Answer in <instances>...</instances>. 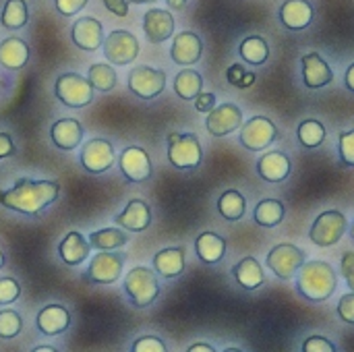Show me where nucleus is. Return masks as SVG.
I'll return each instance as SVG.
<instances>
[{"mask_svg": "<svg viewBox=\"0 0 354 352\" xmlns=\"http://www.w3.org/2000/svg\"><path fill=\"white\" fill-rule=\"evenodd\" d=\"M60 185L56 180L19 178L8 191H0V205L25 216H41L48 205L58 199Z\"/></svg>", "mask_w": 354, "mask_h": 352, "instance_id": "nucleus-1", "label": "nucleus"}, {"mask_svg": "<svg viewBox=\"0 0 354 352\" xmlns=\"http://www.w3.org/2000/svg\"><path fill=\"white\" fill-rule=\"evenodd\" d=\"M338 288L336 270L322 259L305 261L297 272V290L309 303H324L334 297Z\"/></svg>", "mask_w": 354, "mask_h": 352, "instance_id": "nucleus-2", "label": "nucleus"}, {"mask_svg": "<svg viewBox=\"0 0 354 352\" xmlns=\"http://www.w3.org/2000/svg\"><path fill=\"white\" fill-rule=\"evenodd\" d=\"M124 293H127L131 305L137 309H145V307L153 305L156 299L160 297V284L156 278V270H149L143 266L133 268L127 274Z\"/></svg>", "mask_w": 354, "mask_h": 352, "instance_id": "nucleus-3", "label": "nucleus"}, {"mask_svg": "<svg viewBox=\"0 0 354 352\" xmlns=\"http://www.w3.org/2000/svg\"><path fill=\"white\" fill-rule=\"evenodd\" d=\"M168 162L178 170H195L203 162L199 137L193 133H168Z\"/></svg>", "mask_w": 354, "mask_h": 352, "instance_id": "nucleus-4", "label": "nucleus"}, {"mask_svg": "<svg viewBox=\"0 0 354 352\" xmlns=\"http://www.w3.org/2000/svg\"><path fill=\"white\" fill-rule=\"evenodd\" d=\"M95 87L91 81L77 73H64L54 83V95L66 108H85L93 102Z\"/></svg>", "mask_w": 354, "mask_h": 352, "instance_id": "nucleus-5", "label": "nucleus"}, {"mask_svg": "<svg viewBox=\"0 0 354 352\" xmlns=\"http://www.w3.org/2000/svg\"><path fill=\"white\" fill-rule=\"evenodd\" d=\"M239 131H241L239 141L249 151H263V149L272 147L280 137L278 127L274 124V120H270L266 116L249 118L247 122H243V127Z\"/></svg>", "mask_w": 354, "mask_h": 352, "instance_id": "nucleus-6", "label": "nucleus"}, {"mask_svg": "<svg viewBox=\"0 0 354 352\" xmlns=\"http://www.w3.org/2000/svg\"><path fill=\"white\" fill-rule=\"evenodd\" d=\"M346 216L338 210H328L319 214L309 230V239L317 247H334L346 234Z\"/></svg>", "mask_w": 354, "mask_h": 352, "instance_id": "nucleus-7", "label": "nucleus"}, {"mask_svg": "<svg viewBox=\"0 0 354 352\" xmlns=\"http://www.w3.org/2000/svg\"><path fill=\"white\" fill-rule=\"evenodd\" d=\"M307 261V255L303 249H299L292 243H282L276 245L270 253H268V268L274 272V276H278L280 280H292L297 276V272L301 270V266Z\"/></svg>", "mask_w": 354, "mask_h": 352, "instance_id": "nucleus-8", "label": "nucleus"}, {"mask_svg": "<svg viewBox=\"0 0 354 352\" xmlns=\"http://www.w3.org/2000/svg\"><path fill=\"white\" fill-rule=\"evenodd\" d=\"M104 56L108 62L116 66H127L139 56V39L127 29H114L104 39Z\"/></svg>", "mask_w": 354, "mask_h": 352, "instance_id": "nucleus-9", "label": "nucleus"}, {"mask_svg": "<svg viewBox=\"0 0 354 352\" xmlns=\"http://www.w3.org/2000/svg\"><path fill=\"white\" fill-rule=\"evenodd\" d=\"M124 268V253H116V251H102L97 253L89 268L83 274L85 282L91 284H114Z\"/></svg>", "mask_w": 354, "mask_h": 352, "instance_id": "nucleus-10", "label": "nucleus"}, {"mask_svg": "<svg viewBox=\"0 0 354 352\" xmlns=\"http://www.w3.org/2000/svg\"><path fill=\"white\" fill-rule=\"evenodd\" d=\"M166 87V71L153 66H135L129 73V89L141 100L158 98Z\"/></svg>", "mask_w": 354, "mask_h": 352, "instance_id": "nucleus-11", "label": "nucleus"}, {"mask_svg": "<svg viewBox=\"0 0 354 352\" xmlns=\"http://www.w3.org/2000/svg\"><path fill=\"white\" fill-rule=\"evenodd\" d=\"M79 162L81 166L91 172V174H104L108 172L114 162H116V154H114V147L110 141L106 139H89L83 149H81V156H79Z\"/></svg>", "mask_w": 354, "mask_h": 352, "instance_id": "nucleus-12", "label": "nucleus"}, {"mask_svg": "<svg viewBox=\"0 0 354 352\" xmlns=\"http://www.w3.org/2000/svg\"><path fill=\"white\" fill-rule=\"evenodd\" d=\"M118 168L129 183H143L153 174L151 158L143 147H124L118 156Z\"/></svg>", "mask_w": 354, "mask_h": 352, "instance_id": "nucleus-13", "label": "nucleus"}, {"mask_svg": "<svg viewBox=\"0 0 354 352\" xmlns=\"http://www.w3.org/2000/svg\"><path fill=\"white\" fill-rule=\"evenodd\" d=\"M243 127V110L236 104H220L207 112L205 129L214 137H226Z\"/></svg>", "mask_w": 354, "mask_h": 352, "instance_id": "nucleus-14", "label": "nucleus"}, {"mask_svg": "<svg viewBox=\"0 0 354 352\" xmlns=\"http://www.w3.org/2000/svg\"><path fill=\"white\" fill-rule=\"evenodd\" d=\"M203 54V41L197 33L193 31H180L172 39L170 48V58L180 64V66H191L197 64Z\"/></svg>", "mask_w": 354, "mask_h": 352, "instance_id": "nucleus-15", "label": "nucleus"}, {"mask_svg": "<svg viewBox=\"0 0 354 352\" xmlns=\"http://www.w3.org/2000/svg\"><path fill=\"white\" fill-rule=\"evenodd\" d=\"M73 44L85 52H95L104 44V27L97 19L93 17H81L75 21L71 29Z\"/></svg>", "mask_w": 354, "mask_h": 352, "instance_id": "nucleus-16", "label": "nucleus"}, {"mask_svg": "<svg viewBox=\"0 0 354 352\" xmlns=\"http://www.w3.org/2000/svg\"><path fill=\"white\" fill-rule=\"evenodd\" d=\"M301 64H303V83L309 89H322L334 81V71L328 64V60L322 58V54L309 52L303 56Z\"/></svg>", "mask_w": 354, "mask_h": 352, "instance_id": "nucleus-17", "label": "nucleus"}, {"mask_svg": "<svg viewBox=\"0 0 354 352\" xmlns=\"http://www.w3.org/2000/svg\"><path fill=\"white\" fill-rule=\"evenodd\" d=\"M143 31L147 41L162 44L174 35V17L164 8H149L143 15Z\"/></svg>", "mask_w": 354, "mask_h": 352, "instance_id": "nucleus-18", "label": "nucleus"}, {"mask_svg": "<svg viewBox=\"0 0 354 352\" xmlns=\"http://www.w3.org/2000/svg\"><path fill=\"white\" fill-rule=\"evenodd\" d=\"M278 15H280L282 25L290 31H303L315 19V10L309 0H286L280 6Z\"/></svg>", "mask_w": 354, "mask_h": 352, "instance_id": "nucleus-19", "label": "nucleus"}, {"mask_svg": "<svg viewBox=\"0 0 354 352\" xmlns=\"http://www.w3.org/2000/svg\"><path fill=\"white\" fill-rule=\"evenodd\" d=\"M292 162L282 151H268L257 160V174L266 183H284L290 176Z\"/></svg>", "mask_w": 354, "mask_h": 352, "instance_id": "nucleus-20", "label": "nucleus"}, {"mask_svg": "<svg viewBox=\"0 0 354 352\" xmlns=\"http://www.w3.org/2000/svg\"><path fill=\"white\" fill-rule=\"evenodd\" d=\"M114 222H116V226H120L124 230L143 232L151 224V210L143 199H131L124 205V210L118 216H114Z\"/></svg>", "mask_w": 354, "mask_h": 352, "instance_id": "nucleus-21", "label": "nucleus"}, {"mask_svg": "<svg viewBox=\"0 0 354 352\" xmlns=\"http://www.w3.org/2000/svg\"><path fill=\"white\" fill-rule=\"evenodd\" d=\"M83 124L75 118H60L50 129L52 143L62 151H73L83 141Z\"/></svg>", "mask_w": 354, "mask_h": 352, "instance_id": "nucleus-22", "label": "nucleus"}, {"mask_svg": "<svg viewBox=\"0 0 354 352\" xmlns=\"http://www.w3.org/2000/svg\"><path fill=\"white\" fill-rule=\"evenodd\" d=\"M35 324L44 336H60L71 326V313L62 305H48L37 313Z\"/></svg>", "mask_w": 354, "mask_h": 352, "instance_id": "nucleus-23", "label": "nucleus"}, {"mask_svg": "<svg viewBox=\"0 0 354 352\" xmlns=\"http://www.w3.org/2000/svg\"><path fill=\"white\" fill-rule=\"evenodd\" d=\"M185 247H168L162 249L153 255V270L166 278V280H174L185 272Z\"/></svg>", "mask_w": 354, "mask_h": 352, "instance_id": "nucleus-24", "label": "nucleus"}, {"mask_svg": "<svg viewBox=\"0 0 354 352\" xmlns=\"http://www.w3.org/2000/svg\"><path fill=\"white\" fill-rule=\"evenodd\" d=\"M89 251H91V245H89V241L79 230H71L60 241V245H58L60 259L66 266H79V263H83L89 257Z\"/></svg>", "mask_w": 354, "mask_h": 352, "instance_id": "nucleus-25", "label": "nucleus"}, {"mask_svg": "<svg viewBox=\"0 0 354 352\" xmlns=\"http://www.w3.org/2000/svg\"><path fill=\"white\" fill-rule=\"evenodd\" d=\"M195 253L207 266L220 263L226 255V241L220 234L205 230L195 239Z\"/></svg>", "mask_w": 354, "mask_h": 352, "instance_id": "nucleus-26", "label": "nucleus"}, {"mask_svg": "<svg viewBox=\"0 0 354 352\" xmlns=\"http://www.w3.org/2000/svg\"><path fill=\"white\" fill-rule=\"evenodd\" d=\"M232 276L239 282V286L245 288V290H257L266 282V272H263L261 263L255 257H243L232 268Z\"/></svg>", "mask_w": 354, "mask_h": 352, "instance_id": "nucleus-27", "label": "nucleus"}, {"mask_svg": "<svg viewBox=\"0 0 354 352\" xmlns=\"http://www.w3.org/2000/svg\"><path fill=\"white\" fill-rule=\"evenodd\" d=\"M29 60V46L21 37H6L0 41V64L8 71H19Z\"/></svg>", "mask_w": 354, "mask_h": 352, "instance_id": "nucleus-28", "label": "nucleus"}, {"mask_svg": "<svg viewBox=\"0 0 354 352\" xmlns=\"http://www.w3.org/2000/svg\"><path fill=\"white\" fill-rule=\"evenodd\" d=\"M239 54H241V58L247 64L259 66V64H266L268 62V58H270V46H268L266 37H261V35H249V37H245L241 41Z\"/></svg>", "mask_w": 354, "mask_h": 352, "instance_id": "nucleus-29", "label": "nucleus"}, {"mask_svg": "<svg viewBox=\"0 0 354 352\" xmlns=\"http://www.w3.org/2000/svg\"><path fill=\"white\" fill-rule=\"evenodd\" d=\"M218 212L224 220L228 222H239L243 220L245 212H247V199L241 191H224L218 199Z\"/></svg>", "mask_w": 354, "mask_h": 352, "instance_id": "nucleus-30", "label": "nucleus"}, {"mask_svg": "<svg viewBox=\"0 0 354 352\" xmlns=\"http://www.w3.org/2000/svg\"><path fill=\"white\" fill-rule=\"evenodd\" d=\"M284 216H286V210H284L282 201H278V199H261L253 212L255 224H259L263 228H274V226L282 224Z\"/></svg>", "mask_w": 354, "mask_h": 352, "instance_id": "nucleus-31", "label": "nucleus"}, {"mask_svg": "<svg viewBox=\"0 0 354 352\" xmlns=\"http://www.w3.org/2000/svg\"><path fill=\"white\" fill-rule=\"evenodd\" d=\"M174 91L180 100H195L203 91V77L193 68H183L174 77Z\"/></svg>", "mask_w": 354, "mask_h": 352, "instance_id": "nucleus-32", "label": "nucleus"}, {"mask_svg": "<svg viewBox=\"0 0 354 352\" xmlns=\"http://www.w3.org/2000/svg\"><path fill=\"white\" fill-rule=\"evenodd\" d=\"M87 241L97 251H116L129 243V234L118 228H102L91 232Z\"/></svg>", "mask_w": 354, "mask_h": 352, "instance_id": "nucleus-33", "label": "nucleus"}, {"mask_svg": "<svg viewBox=\"0 0 354 352\" xmlns=\"http://www.w3.org/2000/svg\"><path fill=\"white\" fill-rule=\"evenodd\" d=\"M297 135H299V141L303 147L307 149H315L319 147L326 137H328V131L324 127V122L315 120V118H309V120H303L297 129Z\"/></svg>", "mask_w": 354, "mask_h": 352, "instance_id": "nucleus-34", "label": "nucleus"}, {"mask_svg": "<svg viewBox=\"0 0 354 352\" xmlns=\"http://www.w3.org/2000/svg\"><path fill=\"white\" fill-rule=\"evenodd\" d=\"M29 21V12H27V4L25 0H6L2 15H0V23L6 29H21L25 27Z\"/></svg>", "mask_w": 354, "mask_h": 352, "instance_id": "nucleus-35", "label": "nucleus"}, {"mask_svg": "<svg viewBox=\"0 0 354 352\" xmlns=\"http://www.w3.org/2000/svg\"><path fill=\"white\" fill-rule=\"evenodd\" d=\"M87 79L91 81V85L97 91H112L116 87V83H118L116 71L112 68V64H102V62H95V64L89 66Z\"/></svg>", "mask_w": 354, "mask_h": 352, "instance_id": "nucleus-36", "label": "nucleus"}, {"mask_svg": "<svg viewBox=\"0 0 354 352\" xmlns=\"http://www.w3.org/2000/svg\"><path fill=\"white\" fill-rule=\"evenodd\" d=\"M23 330V319L17 311L4 309L0 311V338L2 340H12L21 334Z\"/></svg>", "mask_w": 354, "mask_h": 352, "instance_id": "nucleus-37", "label": "nucleus"}, {"mask_svg": "<svg viewBox=\"0 0 354 352\" xmlns=\"http://www.w3.org/2000/svg\"><path fill=\"white\" fill-rule=\"evenodd\" d=\"M338 156L344 166H354V129L338 135Z\"/></svg>", "mask_w": 354, "mask_h": 352, "instance_id": "nucleus-38", "label": "nucleus"}, {"mask_svg": "<svg viewBox=\"0 0 354 352\" xmlns=\"http://www.w3.org/2000/svg\"><path fill=\"white\" fill-rule=\"evenodd\" d=\"M21 295V286L15 278H0V305L15 303Z\"/></svg>", "mask_w": 354, "mask_h": 352, "instance_id": "nucleus-39", "label": "nucleus"}, {"mask_svg": "<svg viewBox=\"0 0 354 352\" xmlns=\"http://www.w3.org/2000/svg\"><path fill=\"white\" fill-rule=\"evenodd\" d=\"M133 352H166V344L156 336H143L133 342Z\"/></svg>", "mask_w": 354, "mask_h": 352, "instance_id": "nucleus-40", "label": "nucleus"}, {"mask_svg": "<svg viewBox=\"0 0 354 352\" xmlns=\"http://www.w3.org/2000/svg\"><path fill=\"white\" fill-rule=\"evenodd\" d=\"M338 317L348 324L354 326V293H346L344 297H340V303H338Z\"/></svg>", "mask_w": 354, "mask_h": 352, "instance_id": "nucleus-41", "label": "nucleus"}, {"mask_svg": "<svg viewBox=\"0 0 354 352\" xmlns=\"http://www.w3.org/2000/svg\"><path fill=\"white\" fill-rule=\"evenodd\" d=\"M338 349L324 336H311L303 342V352H336Z\"/></svg>", "mask_w": 354, "mask_h": 352, "instance_id": "nucleus-42", "label": "nucleus"}, {"mask_svg": "<svg viewBox=\"0 0 354 352\" xmlns=\"http://www.w3.org/2000/svg\"><path fill=\"white\" fill-rule=\"evenodd\" d=\"M89 0H54L56 4V10L62 15V17H73L77 12H81L85 6H87Z\"/></svg>", "mask_w": 354, "mask_h": 352, "instance_id": "nucleus-43", "label": "nucleus"}, {"mask_svg": "<svg viewBox=\"0 0 354 352\" xmlns=\"http://www.w3.org/2000/svg\"><path fill=\"white\" fill-rule=\"evenodd\" d=\"M340 272L348 284V288L354 293V251H346L340 261Z\"/></svg>", "mask_w": 354, "mask_h": 352, "instance_id": "nucleus-44", "label": "nucleus"}, {"mask_svg": "<svg viewBox=\"0 0 354 352\" xmlns=\"http://www.w3.org/2000/svg\"><path fill=\"white\" fill-rule=\"evenodd\" d=\"M212 108H216V95L209 93V91H201V93L195 98V110L207 114Z\"/></svg>", "mask_w": 354, "mask_h": 352, "instance_id": "nucleus-45", "label": "nucleus"}, {"mask_svg": "<svg viewBox=\"0 0 354 352\" xmlns=\"http://www.w3.org/2000/svg\"><path fill=\"white\" fill-rule=\"evenodd\" d=\"M245 66L243 64H230L228 66V71H226V79H228V83L230 85H234V87H241V81H243V77H245Z\"/></svg>", "mask_w": 354, "mask_h": 352, "instance_id": "nucleus-46", "label": "nucleus"}, {"mask_svg": "<svg viewBox=\"0 0 354 352\" xmlns=\"http://www.w3.org/2000/svg\"><path fill=\"white\" fill-rule=\"evenodd\" d=\"M104 6L116 17H127L129 15V0H104Z\"/></svg>", "mask_w": 354, "mask_h": 352, "instance_id": "nucleus-47", "label": "nucleus"}, {"mask_svg": "<svg viewBox=\"0 0 354 352\" xmlns=\"http://www.w3.org/2000/svg\"><path fill=\"white\" fill-rule=\"evenodd\" d=\"M15 156V145L8 133H0V160Z\"/></svg>", "mask_w": 354, "mask_h": 352, "instance_id": "nucleus-48", "label": "nucleus"}, {"mask_svg": "<svg viewBox=\"0 0 354 352\" xmlns=\"http://www.w3.org/2000/svg\"><path fill=\"white\" fill-rule=\"evenodd\" d=\"M187 352H216V349L209 346V344H205V342H195L193 346H189Z\"/></svg>", "mask_w": 354, "mask_h": 352, "instance_id": "nucleus-49", "label": "nucleus"}, {"mask_svg": "<svg viewBox=\"0 0 354 352\" xmlns=\"http://www.w3.org/2000/svg\"><path fill=\"white\" fill-rule=\"evenodd\" d=\"M344 83H346V87L351 89L354 93V62L346 68V75H344Z\"/></svg>", "mask_w": 354, "mask_h": 352, "instance_id": "nucleus-50", "label": "nucleus"}, {"mask_svg": "<svg viewBox=\"0 0 354 352\" xmlns=\"http://www.w3.org/2000/svg\"><path fill=\"white\" fill-rule=\"evenodd\" d=\"M255 83V75L253 73H245V77H243V81H241V89H247V87H251Z\"/></svg>", "mask_w": 354, "mask_h": 352, "instance_id": "nucleus-51", "label": "nucleus"}, {"mask_svg": "<svg viewBox=\"0 0 354 352\" xmlns=\"http://www.w3.org/2000/svg\"><path fill=\"white\" fill-rule=\"evenodd\" d=\"M166 2H168V6L174 8V10H180V8L187 4V0H166Z\"/></svg>", "mask_w": 354, "mask_h": 352, "instance_id": "nucleus-52", "label": "nucleus"}, {"mask_svg": "<svg viewBox=\"0 0 354 352\" xmlns=\"http://www.w3.org/2000/svg\"><path fill=\"white\" fill-rule=\"evenodd\" d=\"M33 352H56V349L54 346H35Z\"/></svg>", "mask_w": 354, "mask_h": 352, "instance_id": "nucleus-53", "label": "nucleus"}, {"mask_svg": "<svg viewBox=\"0 0 354 352\" xmlns=\"http://www.w3.org/2000/svg\"><path fill=\"white\" fill-rule=\"evenodd\" d=\"M133 4H147V2H156V0H129Z\"/></svg>", "mask_w": 354, "mask_h": 352, "instance_id": "nucleus-54", "label": "nucleus"}, {"mask_svg": "<svg viewBox=\"0 0 354 352\" xmlns=\"http://www.w3.org/2000/svg\"><path fill=\"white\" fill-rule=\"evenodd\" d=\"M4 266V255H2V251H0V268Z\"/></svg>", "mask_w": 354, "mask_h": 352, "instance_id": "nucleus-55", "label": "nucleus"}, {"mask_svg": "<svg viewBox=\"0 0 354 352\" xmlns=\"http://www.w3.org/2000/svg\"><path fill=\"white\" fill-rule=\"evenodd\" d=\"M351 237H353V241H354V224H353V228H351Z\"/></svg>", "mask_w": 354, "mask_h": 352, "instance_id": "nucleus-56", "label": "nucleus"}]
</instances>
